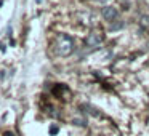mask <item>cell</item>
I'll return each mask as SVG.
<instances>
[{
	"label": "cell",
	"instance_id": "obj_1",
	"mask_svg": "<svg viewBox=\"0 0 149 136\" xmlns=\"http://www.w3.org/2000/svg\"><path fill=\"white\" fill-rule=\"evenodd\" d=\"M55 51L58 56H63V58L72 55V51H74V40L69 35H66V34H59L55 42Z\"/></svg>",
	"mask_w": 149,
	"mask_h": 136
},
{
	"label": "cell",
	"instance_id": "obj_9",
	"mask_svg": "<svg viewBox=\"0 0 149 136\" xmlns=\"http://www.w3.org/2000/svg\"><path fill=\"white\" fill-rule=\"evenodd\" d=\"M95 2H100V3H103V2H106V0H95Z\"/></svg>",
	"mask_w": 149,
	"mask_h": 136
},
{
	"label": "cell",
	"instance_id": "obj_7",
	"mask_svg": "<svg viewBox=\"0 0 149 136\" xmlns=\"http://www.w3.org/2000/svg\"><path fill=\"white\" fill-rule=\"evenodd\" d=\"M74 123H75V125H82V126H85V125H87L85 119H74Z\"/></svg>",
	"mask_w": 149,
	"mask_h": 136
},
{
	"label": "cell",
	"instance_id": "obj_6",
	"mask_svg": "<svg viewBox=\"0 0 149 136\" xmlns=\"http://www.w3.org/2000/svg\"><path fill=\"white\" fill-rule=\"evenodd\" d=\"M123 26H125V23H123V21H120V23H116L114 26H111V31H119V29H122Z\"/></svg>",
	"mask_w": 149,
	"mask_h": 136
},
{
	"label": "cell",
	"instance_id": "obj_2",
	"mask_svg": "<svg viewBox=\"0 0 149 136\" xmlns=\"http://www.w3.org/2000/svg\"><path fill=\"white\" fill-rule=\"evenodd\" d=\"M85 43H87L88 46H91V48H98V46L103 43V35H101L100 32H91V34H88Z\"/></svg>",
	"mask_w": 149,
	"mask_h": 136
},
{
	"label": "cell",
	"instance_id": "obj_4",
	"mask_svg": "<svg viewBox=\"0 0 149 136\" xmlns=\"http://www.w3.org/2000/svg\"><path fill=\"white\" fill-rule=\"evenodd\" d=\"M139 24L148 29V27H149V15H143V16L139 18Z\"/></svg>",
	"mask_w": 149,
	"mask_h": 136
},
{
	"label": "cell",
	"instance_id": "obj_3",
	"mask_svg": "<svg viewBox=\"0 0 149 136\" xmlns=\"http://www.w3.org/2000/svg\"><path fill=\"white\" fill-rule=\"evenodd\" d=\"M101 15H103V18L106 21H114L117 16H119V13H117V8L116 7H111V5H107V7H104L103 10H101Z\"/></svg>",
	"mask_w": 149,
	"mask_h": 136
},
{
	"label": "cell",
	"instance_id": "obj_5",
	"mask_svg": "<svg viewBox=\"0 0 149 136\" xmlns=\"http://www.w3.org/2000/svg\"><path fill=\"white\" fill-rule=\"evenodd\" d=\"M84 107H87V109H88V114H90V115H95V117H101V114L98 112V110L95 109V107H91V106H84Z\"/></svg>",
	"mask_w": 149,
	"mask_h": 136
},
{
	"label": "cell",
	"instance_id": "obj_8",
	"mask_svg": "<svg viewBox=\"0 0 149 136\" xmlns=\"http://www.w3.org/2000/svg\"><path fill=\"white\" fill-rule=\"evenodd\" d=\"M50 133H52V135H56V133H58V126H52V128H50Z\"/></svg>",
	"mask_w": 149,
	"mask_h": 136
}]
</instances>
